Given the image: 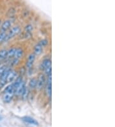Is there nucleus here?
<instances>
[{
    "mask_svg": "<svg viewBox=\"0 0 115 127\" xmlns=\"http://www.w3.org/2000/svg\"><path fill=\"white\" fill-rule=\"evenodd\" d=\"M14 93H15V89H14L13 84L8 85L3 93L4 94H3V99L4 102L9 103L12 99Z\"/></svg>",
    "mask_w": 115,
    "mask_h": 127,
    "instance_id": "f257e3e1",
    "label": "nucleus"
},
{
    "mask_svg": "<svg viewBox=\"0 0 115 127\" xmlns=\"http://www.w3.org/2000/svg\"><path fill=\"white\" fill-rule=\"evenodd\" d=\"M46 91L47 96L51 97V94H52V74H49L47 76Z\"/></svg>",
    "mask_w": 115,
    "mask_h": 127,
    "instance_id": "f03ea898",
    "label": "nucleus"
},
{
    "mask_svg": "<svg viewBox=\"0 0 115 127\" xmlns=\"http://www.w3.org/2000/svg\"><path fill=\"white\" fill-rule=\"evenodd\" d=\"M20 31H21V29L19 27H14V28H13L9 32L8 34L6 35V38H5V41H6V40L7 41V40H9L10 39L12 38L13 37H14L15 35H17L20 32Z\"/></svg>",
    "mask_w": 115,
    "mask_h": 127,
    "instance_id": "7ed1b4c3",
    "label": "nucleus"
},
{
    "mask_svg": "<svg viewBox=\"0 0 115 127\" xmlns=\"http://www.w3.org/2000/svg\"><path fill=\"white\" fill-rule=\"evenodd\" d=\"M9 69H6L5 71L0 76V87H3L7 82V76L10 71Z\"/></svg>",
    "mask_w": 115,
    "mask_h": 127,
    "instance_id": "20e7f679",
    "label": "nucleus"
},
{
    "mask_svg": "<svg viewBox=\"0 0 115 127\" xmlns=\"http://www.w3.org/2000/svg\"><path fill=\"white\" fill-rule=\"evenodd\" d=\"M25 84L24 82L22 81L21 83L19 84L18 87L15 89V93L17 96H22L25 89Z\"/></svg>",
    "mask_w": 115,
    "mask_h": 127,
    "instance_id": "39448f33",
    "label": "nucleus"
},
{
    "mask_svg": "<svg viewBox=\"0 0 115 127\" xmlns=\"http://www.w3.org/2000/svg\"><path fill=\"white\" fill-rule=\"evenodd\" d=\"M45 83V76L44 74H41L39 75L38 76V78L37 80V86L36 87L38 89H40L42 87H43Z\"/></svg>",
    "mask_w": 115,
    "mask_h": 127,
    "instance_id": "423d86ee",
    "label": "nucleus"
},
{
    "mask_svg": "<svg viewBox=\"0 0 115 127\" xmlns=\"http://www.w3.org/2000/svg\"><path fill=\"white\" fill-rule=\"evenodd\" d=\"M35 60V55L34 53H31V54L29 55L28 58V61L26 62V66L28 68L30 69L33 66Z\"/></svg>",
    "mask_w": 115,
    "mask_h": 127,
    "instance_id": "0eeeda50",
    "label": "nucleus"
},
{
    "mask_svg": "<svg viewBox=\"0 0 115 127\" xmlns=\"http://www.w3.org/2000/svg\"><path fill=\"white\" fill-rule=\"evenodd\" d=\"M23 121H24L25 123H27L28 124L32 125L37 126L38 125V123L36 121L35 119H33V118H31V117L29 116H25L23 117V119H22Z\"/></svg>",
    "mask_w": 115,
    "mask_h": 127,
    "instance_id": "6e6552de",
    "label": "nucleus"
},
{
    "mask_svg": "<svg viewBox=\"0 0 115 127\" xmlns=\"http://www.w3.org/2000/svg\"><path fill=\"white\" fill-rule=\"evenodd\" d=\"M22 56H23V51H22L21 49H17L16 51H15V54H14V62H15V63H17L19 60L22 57Z\"/></svg>",
    "mask_w": 115,
    "mask_h": 127,
    "instance_id": "1a4fd4ad",
    "label": "nucleus"
},
{
    "mask_svg": "<svg viewBox=\"0 0 115 127\" xmlns=\"http://www.w3.org/2000/svg\"><path fill=\"white\" fill-rule=\"evenodd\" d=\"M50 66H51V61L49 59H46L42 62L40 67H41V69L45 70Z\"/></svg>",
    "mask_w": 115,
    "mask_h": 127,
    "instance_id": "9d476101",
    "label": "nucleus"
},
{
    "mask_svg": "<svg viewBox=\"0 0 115 127\" xmlns=\"http://www.w3.org/2000/svg\"><path fill=\"white\" fill-rule=\"evenodd\" d=\"M15 76H16V73H15V71L10 70V71L8 73V74L7 76V82H12L15 78Z\"/></svg>",
    "mask_w": 115,
    "mask_h": 127,
    "instance_id": "9b49d317",
    "label": "nucleus"
},
{
    "mask_svg": "<svg viewBox=\"0 0 115 127\" xmlns=\"http://www.w3.org/2000/svg\"><path fill=\"white\" fill-rule=\"evenodd\" d=\"M42 48H43V46L39 42V43L35 47V49H34V54L35 55H39L42 53Z\"/></svg>",
    "mask_w": 115,
    "mask_h": 127,
    "instance_id": "f8f14e48",
    "label": "nucleus"
},
{
    "mask_svg": "<svg viewBox=\"0 0 115 127\" xmlns=\"http://www.w3.org/2000/svg\"><path fill=\"white\" fill-rule=\"evenodd\" d=\"M11 24L12 23L10 21H5L1 26V31L5 32L10 27Z\"/></svg>",
    "mask_w": 115,
    "mask_h": 127,
    "instance_id": "ddd939ff",
    "label": "nucleus"
},
{
    "mask_svg": "<svg viewBox=\"0 0 115 127\" xmlns=\"http://www.w3.org/2000/svg\"><path fill=\"white\" fill-rule=\"evenodd\" d=\"M37 79L36 78H33L30 80L29 83V86L30 88H35L37 86Z\"/></svg>",
    "mask_w": 115,
    "mask_h": 127,
    "instance_id": "4468645a",
    "label": "nucleus"
},
{
    "mask_svg": "<svg viewBox=\"0 0 115 127\" xmlns=\"http://www.w3.org/2000/svg\"><path fill=\"white\" fill-rule=\"evenodd\" d=\"M8 55V51L6 50H1L0 51V60L6 59Z\"/></svg>",
    "mask_w": 115,
    "mask_h": 127,
    "instance_id": "2eb2a0df",
    "label": "nucleus"
},
{
    "mask_svg": "<svg viewBox=\"0 0 115 127\" xmlns=\"http://www.w3.org/2000/svg\"><path fill=\"white\" fill-rule=\"evenodd\" d=\"M22 81H23V80H22V78L21 77L17 78L16 80H15V82H14V84H13V85H14V89H15L17 88V87H18L19 85V84L21 83Z\"/></svg>",
    "mask_w": 115,
    "mask_h": 127,
    "instance_id": "dca6fc26",
    "label": "nucleus"
},
{
    "mask_svg": "<svg viewBox=\"0 0 115 127\" xmlns=\"http://www.w3.org/2000/svg\"><path fill=\"white\" fill-rule=\"evenodd\" d=\"M15 51H16V49H15V48H12V49L10 50L9 51H8L7 57L11 58V57H14Z\"/></svg>",
    "mask_w": 115,
    "mask_h": 127,
    "instance_id": "f3484780",
    "label": "nucleus"
},
{
    "mask_svg": "<svg viewBox=\"0 0 115 127\" xmlns=\"http://www.w3.org/2000/svg\"><path fill=\"white\" fill-rule=\"evenodd\" d=\"M6 37V33L4 32H1L0 33V42H3L5 40V38Z\"/></svg>",
    "mask_w": 115,
    "mask_h": 127,
    "instance_id": "a211bd4d",
    "label": "nucleus"
},
{
    "mask_svg": "<svg viewBox=\"0 0 115 127\" xmlns=\"http://www.w3.org/2000/svg\"><path fill=\"white\" fill-rule=\"evenodd\" d=\"M28 89H26V87H25V89L24 91V93H23V95L22 96H23V98H26L28 97Z\"/></svg>",
    "mask_w": 115,
    "mask_h": 127,
    "instance_id": "6ab92c4d",
    "label": "nucleus"
},
{
    "mask_svg": "<svg viewBox=\"0 0 115 127\" xmlns=\"http://www.w3.org/2000/svg\"><path fill=\"white\" fill-rule=\"evenodd\" d=\"M6 69L7 68H6L5 66H2L1 67H0V76L5 71V70H6Z\"/></svg>",
    "mask_w": 115,
    "mask_h": 127,
    "instance_id": "aec40b11",
    "label": "nucleus"
},
{
    "mask_svg": "<svg viewBox=\"0 0 115 127\" xmlns=\"http://www.w3.org/2000/svg\"><path fill=\"white\" fill-rule=\"evenodd\" d=\"M0 25H1V21H0Z\"/></svg>",
    "mask_w": 115,
    "mask_h": 127,
    "instance_id": "412c9836",
    "label": "nucleus"
}]
</instances>
